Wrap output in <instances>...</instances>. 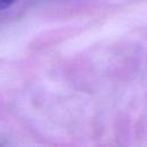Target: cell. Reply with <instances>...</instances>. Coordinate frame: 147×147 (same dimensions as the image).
<instances>
[{"mask_svg": "<svg viewBox=\"0 0 147 147\" xmlns=\"http://www.w3.org/2000/svg\"><path fill=\"white\" fill-rule=\"evenodd\" d=\"M16 0H0V10H3L6 8H8L9 6H11Z\"/></svg>", "mask_w": 147, "mask_h": 147, "instance_id": "1", "label": "cell"}]
</instances>
